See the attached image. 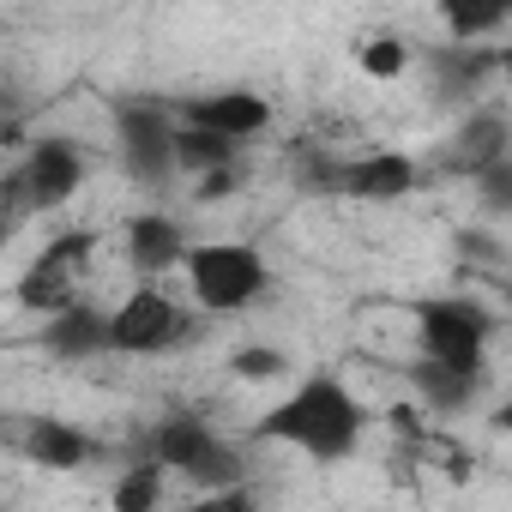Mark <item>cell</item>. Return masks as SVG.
Listing matches in <instances>:
<instances>
[{
	"label": "cell",
	"mask_w": 512,
	"mask_h": 512,
	"mask_svg": "<svg viewBox=\"0 0 512 512\" xmlns=\"http://www.w3.org/2000/svg\"><path fill=\"white\" fill-rule=\"evenodd\" d=\"M181 127H205V133L241 145V139H253V133L272 127V103L253 97V91H211V97H193L181 109Z\"/></svg>",
	"instance_id": "52a82bcc"
},
{
	"label": "cell",
	"mask_w": 512,
	"mask_h": 512,
	"mask_svg": "<svg viewBox=\"0 0 512 512\" xmlns=\"http://www.w3.org/2000/svg\"><path fill=\"white\" fill-rule=\"evenodd\" d=\"M416 181H422V169H416L404 151H368V157L344 163V175H338V193H350V199H368V205H392V199L416 193Z\"/></svg>",
	"instance_id": "ba28073f"
},
{
	"label": "cell",
	"mask_w": 512,
	"mask_h": 512,
	"mask_svg": "<svg viewBox=\"0 0 512 512\" xmlns=\"http://www.w3.org/2000/svg\"><path fill=\"white\" fill-rule=\"evenodd\" d=\"M229 368H235L241 380H278L290 362H284L278 350H260V344H253V350H235V356H229Z\"/></svg>",
	"instance_id": "603a6c76"
},
{
	"label": "cell",
	"mask_w": 512,
	"mask_h": 512,
	"mask_svg": "<svg viewBox=\"0 0 512 512\" xmlns=\"http://www.w3.org/2000/svg\"><path fill=\"white\" fill-rule=\"evenodd\" d=\"M19 446H25L31 464H43V470H79V464L97 458V440L79 434V428L61 422V416H25V422H19Z\"/></svg>",
	"instance_id": "30bf717a"
},
{
	"label": "cell",
	"mask_w": 512,
	"mask_h": 512,
	"mask_svg": "<svg viewBox=\"0 0 512 512\" xmlns=\"http://www.w3.org/2000/svg\"><path fill=\"white\" fill-rule=\"evenodd\" d=\"M235 139H217V133H205V127H181L175 121V169H229L235 163Z\"/></svg>",
	"instance_id": "2e32d148"
},
{
	"label": "cell",
	"mask_w": 512,
	"mask_h": 512,
	"mask_svg": "<svg viewBox=\"0 0 512 512\" xmlns=\"http://www.w3.org/2000/svg\"><path fill=\"white\" fill-rule=\"evenodd\" d=\"M19 139V127H0V145H13Z\"/></svg>",
	"instance_id": "4316f807"
},
{
	"label": "cell",
	"mask_w": 512,
	"mask_h": 512,
	"mask_svg": "<svg viewBox=\"0 0 512 512\" xmlns=\"http://www.w3.org/2000/svg\"><path fill=\"white\" fill-rule=\"evenodd\" d=\"M187 482L193 488H205V494H223V488H241V452L229 446V440H217L193 470H187Z\"/></svg>",
	"instance_id": "ac0fdd59"
},
{
	"label": "cell",
	"mask_w": 512,
	"mask_h": 512,
	"mask_svg": "<svg viewBox=\"0 0 512 512\" xmlns=\"http://www.w3.org/2000/svg\"><path fill=\"white\" fill-rule=\"evenodd\" d=\"M163 476H169V470H163V464H151V458H145V464H133V470L115 482L109 506H115V512H157V506H163Z\"/></svg>",
	"instance_id": "e0dca14e"
},
{
	"label": "cell",
	"mask_w": 512,
	"mask_h": 512,
	"mask_svg": "<svg viewBox=\"0 0 512 512\" xmlns=\"http://www.w3.org/2000/svg\"><path fill=\"white\" fill-rule=\"evenodd\" d=\"M476 187H482V205H488V211H506V205H512V157L494 163V169H482Z\"/></svg>",
	"instance_id": "cb8c5ba5"
},
{
	"label": "cell",
	"mask_w": 512,
	"mask_h": 512,
	"mask_svg": "<svg viewBox=\"0 0 512 512\" xmlns=\"http://www.w3.org/2000/svg\"><path fill=\"white\" fill-rule=\"evenodd\" d=\"M0 205H7V175H0Z\"/></svg>",
	"instance_id": "83f0119b"
},
{
	"label": "cell",
	"mask_w": 512,
	"mask_h": 512,
	"mask_svg": "<svg viewBox=\"0 0 512 512\" xmlns=\"http://www.w3.org/2000/svg\"><path fill=\"white\" fill-rule=\"evenodd\" d=\"M187 314H181V302L175 296H163V290H133L115 314H109V350H121V356H157V350H175V344H187Z\"/></svg>",
	"instance_id": "277c9868"
},
{
	"label": "cell",
	"mask_w": 512,
	"mask_h": 512,
	"mask_svg": "<svg viewBox=\"0 0 512 512\" xmlns=\"http://www.w3.org/2000/svg\"><path fill=\"white\" fill-rule=\"evenodd\" d=\"M253 434H260V440H278V446H296V452H308V458H320V464H338V458H350L356 440H362V404L350 398L344 380L314 374V380H302L284 404H272L260 422H253Z\"/></svg>",
	"instance_id": "6da1fadb"
},
{
	"label": "cell",
	"mask_w": 512,
	"mask_h": 512,
	"mask_svg": "<svg viewBox=\"0 0 512 512\" xmlns=\"http://www.w3.org/2000/svg\"><path fill=\"white\" fill-rule=\"evenodd\" d=\"M91 247H97V235H91V229H61V235L37 253V260H49V266H61V272H73V278H79V272H85V260H91Z\"/></svg>",
	"instance_id": "d6986e66"
},
{
	"label": "cell",
	"mask_w": 512,
	"mask_h": 512,
	"mask_svg": "<svg viewBox=\"0 0 512 512\" xmlns=\"http://www.w3.org/2000/svg\"><path fill=\"white\" fill-rule=\"evenodd\" d=\"M181 266H187L193 302L211 308V314H241L247 302H260L266 284H272L266 260H260L247 241H205V247H187Z\"/></svg>",
	"instance_id": "7a4b0ae2"
},
{
	"label": "cell",
	"mask_w": 512,
	"mask_h": 512,
	"mask_svg": "<svg viewBox=\"0 0 512 512\" xmlns=\"http://www.w3.org/2000/svg\"><path fill=\"white\" fill-rule=\"evenodd\" d=\"M410 386H416V398L434 404L440 416H458V410L476 404V380H470V374H452V368H434V362H416V368H410Z\"/></svg>",
	"instance_id": "5bb4252c"
},
{
	"label": "cell",
	"mask_w": 512,
	"mask_h": 512,
	"mask_svg": "<svg viewBox=\"0 0 512 512\" xmlns=\"http://www.w3.org/2000/svg\"><path fill=\"white\" fill-rule=\"evenodd\" d=\"M434 61H440V73H446V91H470V85L494 67V55H482V49H440Z\"/></svg>",
	"instance_id": "ffe728a7"
},
{
	"label": "cell",
	"mask_w": 512,
	"mask_h": 512,
	"mask_svg": "<svg viewBox=\"0 0 512 512\" xmlns=\"http://www.w3.org/2000/svg\"><path fill=\"white\" fill-rule=\"evenodd\" d=\"M121 151L139 181H169L175 175V115L163 103H121Z\"/></svg>",
	"instance_id": "8992f818"
},
{
	"label": "cell",
	"mask_w": 512,
	"mask_h": 512,
	"mask_svg": "<svg viewBox=\"0 0 512 512\" xmlns=\"http://www.w3.org/2000/svg\"><path fill=\"white\" fill-rule=\"evenodd\" d=\"M79 181H85L79 145H73V139H37V145L25 151L19 181H7V193H19L25 211H55V205H67V199L79 193Z\"/></svg>",
	"instance_id": "5b68a950"
},
{
	"label": "cell",
	"mask_w": 512,
	"mask_h": 512,
	"mask_svg": "<svg viewBox=\"0 0 512 512\" xmlns=\"http://www.w3.org/2000/svg\"><path fill=\"white\" fill-rule=\"evenodd\" d=\"M181 512H260V506H253L247 488H223V494H199V500L181 506Z\"/></svg>",
	"instance_id": "d4e9b609"
},
{
	"label": "cell",
	"mask_w": 512,
	"mask_h": 512,
	"mask_svg": "<svg viewBox=\"0 0 512 512\" xmlns=\"http://www.w3.org/2000/svg\"><path fill=\"white\" fill-rule=\"evenodd\" d=\"M211 446H217V434H211L199 416H163V422L151 428V464L181 470V476H187Z\"/></svg>",
	"instance_id": "4fadbf2b"
},
{
	"label": "cell",
	"mask_w": 512,
	"mask_h": 512,
	"mask_svg": "<svg viewBox=\"0 0 512 512\" xmlns=\"http://www.w3.org/2000/svg\"><path fill=\"white\" fill-rule=\"evenodd\" d=\"M235 181H241V175H235V163H229V169H211V175H199V199H205V205H211V199H229V193H235Z\"/></svg>",
	"instance_id": "484cf974"
},
{
	"label": "cell",
	"mask_w": 512,
	"mask_h": 512,
	"mask_svg": "<svg viewBox=\"0 0 512 512\" xmlns=\"http://www.w3.org/2000/svg\"><path fill=\"white\" fill-rule=\"evenodd\" d=\"M512 127H506V115L500 109H476L464 127H458V139H452V151H446V169L452 175H482V169H494V163H506L512 151Z\"/></svg>",
	"instance_id": "9c48e42d"
},
{
	"label": "cell",
	"mask_w": 512,
	"mask_h": 512,
	"mask_svg": "<svg viewBox=\"0 0 512 512\" xmlns=\"http://www.w3.org/2000/svg\"><path fill=\"white\" fill-rule=\"evenodd\" d=\"M73 290H79V278L61 272V266H49V260H31V272L19 278V302L37 308V314H67L73 308Z\"/></svg>",
	"instance_id": "9a60e30c"
},
{
	"label": "cell",
	"mask_w": 512,
	"mask_h": 512,
	"mask_svg": "<svg viewBox=\"0 0 512 512\" xmlns=\"http://www.w3.org/2000/svg\"><path fill=\"white\" fill-rule=\"evenodd\" d=\"M410 67V49L398 43V37H374V43H362V73L368 79H398Z\"/></svg>",
	"instance_id": "7402d4cb"
},
{
	"label": "cell",
	"mask_w": 512,
	"mask_h": 512,
	"mask_svg": "<svg viewBox=\"0 0 512 512\" xmlns=\"http://www.w3.org/2000/svg\"><path fill=\"white\" fill-rule=\"evenodd\" d=\"M500 25H506V7H446V31H452L458 43L488 37V31H500Z\"/></svg>",
	"instance_id": "44dd1931"
},
{
	"label": "cell",
	"mask_w": 512,
	"mask_h": 512,
	"mask_svg": "<svg viewBox=\"0 0 512 512\" xmlns=\"http://www.w3.org/2000/svg\"><path fill=\"white\" fill-rule=\"evenodd\" d=\"M127 260H133L145 278L175 272V266L187 260V235H181V223H175V217H157V211L133 217V223H127Z\"/></svg>",
	"instance_id": "8fae6325"
},
{
	"label": "cell",
	"mask_w": 512,
	"mask_h": 512,
	"mask_svg": "<svg viewBox=\"0 0 512 512\" xmlns=\"http://www.w3.org/2000/svg\"><path fill=\"white\" fill-rule=\"evenodd\" d=\"M43 350H49V356H61V362H85V356L109 350V314H97V308H79V302H73L67 314H55V320H49Z\"/></svg>",
	"instance_id": "7c38bea8"
},
{
	"label": "cell",
	"mask_w": 512,
	"mask_h": 512,
	"mask_svg": "<svg viewBox=\"0 0 512 512\" xmlns=\"http://www.w3.org/2000/svg\"><path fill=\"white\" fill-rule=\"evenodd\" d=\"M416 338H422V362L482 380V356H488V338H494V314L476 308V302H464V296H434V302L416 308Z\"/></svg>",
	"instance_id": "3957f363"
}]
</instances>
